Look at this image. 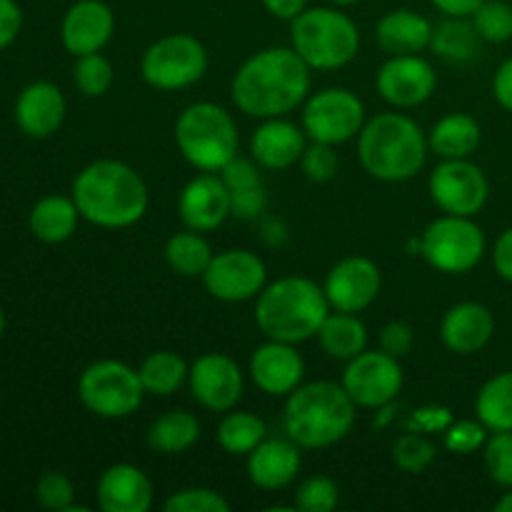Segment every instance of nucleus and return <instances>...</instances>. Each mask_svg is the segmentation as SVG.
Segmentation results:
<instances>
[{"label": "nucleus", "instance_id": "nucleus-1", "mask_svg": "<svg viewBox=\"0 0 512 512\" xmlns=\"http://www.w3.org/2000/svg\"><path fill=\"white\" fill-rule=\"evenodd\" d=\"M310 83V65L293 48H265L240 65L230 95L250 118H283L308 100Z\"/></svg>", "mask_w": 512, "mask_h": 512}, {"label": "nucleus", "instance_id": "nucleus-2", "mask_svg": "<svg viewBox=\"0 0 512 512\" xmlns=\"http://www.w3.org/2000/svg\"><path fill=\"white\" fill-rule=\"evenodd\" d=\"M73 200L80 218L98 228H130L145 215L150 203L148 185L138 170L120 160H95L73 180Z\"/></svg>", "mask_w": 512, "mask_h": 512}, {"label": "nucleus", "instance_id": "nucleus-3", "mask_svg": "<svg viewBox=\"0 0 512 512\" xmlns=\"http://www.w3.org/2000/svg\"><path fill=\"white\" fill-rule=\"evenodd\" d=\"M358 405L343 385L330 380L298 385L285 400V433L303 450H323L348 438L355 428Z\"/></svg>", "mask_w": 512, "mask_h": 512}, {"label": "nucleus", "instance_id": "nucleus-4", "mask_svg": "<svg viewBox=\"0 0 512 512\" xmlns=\"http://www.w3.org/2000/svg\"><path fill=\"white\" fill-rule=\"evenodd\" d=\"M325 290L303 275H288L265 285L255 303V323L268 340L300 345L318 338L320 325L330 315Z\"/></svg>", "mask_w": 512, "mask_h": 512}, {"label": "nucleus", "instance_id": "nucleus-5", "mask_svg": "<svg viewBox=\"0 0 512 512\" xmlns=\"http://www.w3.org/2000/svg\"><path fill=\"white\" fill-rule=\"evenodd\" d=\"M428 138L405 113H380L365 120L358 135V155L365 173L383 183H405L423 170Z\"/></svg>", "mask_w": 512, "mask_h": 512}, {"label": "nucleus", "instance_id": "nucleus-6", "mask_svg": "<svg viewBox=\"0 0 512 512\" xmlns=\"http://www.w3.org/2000/svg\"><path fill=\"white\" fill-rule=\"evenodd\" d=\"M290 48L310 70H338L353 63L360 50V30L348 13L335 8H305L290 20Z\"/></svg>", "mask_w": 512, "mask_h": 512}, {"label": "nucleus", "instance_id": "nucleus-7", "mask_svg": "<svg viewBox=\"0 0 512 512\" xmlns=\"http://www.w3.org/2000/svg\"><path fill=\"white\" fill-rule=\"evenodd\" d=\"M175 143L200 173H220L238 155L240 135L233 115L218 103H193L175 120Z\"/></svg>", "mask_w": 512, "mask_h": 512}, {"label": "nucleus", "instance_id": "nucleus-8", "mask_svg": "<svg viewBox=\"0 0 512 512\" xmlns=\"http://www.w3.org/2000/svg\"><path fill=\"white\" fill-rule=\"evenodd\" d=\"M143 380L123 360H95L78 380V398L93 415L105 420H123L138 413L145 398Z\"/></svg>", "mask_w": 512, "mask_h": 512}, {"label": "nucleus", "instance_id": "nucleus-9", "mask_svg": "<svg viewBox=\"0 0 512 512\" xmlns=\"http://www.w3.org/2000/svg\"><path fill=\"white\" fill-rule=\"evenodd\" d=\"M420 253L440 273L463 275L483 260L485 235L473 218L445 213L425 228Z\"/></svg>", "mask_w": 512, "mask_h": 512}, {"label": "nucleus", "instance_id": "nucleus-10", "mask_svg": "<svg viewBox=\"0 0 512 512\" xmlns=\"http://www.w3.org/2000/svg\"><path fill=\"white\" fill-rule=\"evenodd\" d=\"M208 70V50L195 35L173 33L155 40L140 60L143 80L155 90H183Z\"/></svg>", "mask_w": 512, "mask_h": 512}, {"label": "nucleus", "instance_id": "nucleus-11", "mask_svg": "<svg viewBox=\"0 0 512 512\" xmlns=\"http://www.w3.org/2000/svg\"><path fill=\"white\" fill-rule=\"evenodd\" d=\"M363 125V100L345 88L318 90L303 103V130L315 143L343 145L360 135Z\"/></svg>", "mask_w": 512, "mask_h": 512}, {"label": "nucleus", "instance_id": "nucleus-12", "mask_svg": "<svg viewBox=\"0 0 512 512\" xmlns=\"http://www.w3.org/2000/svg\"><path fill=\"white\" fill-rule=\"evenodd\" d=\"M340 385L358 408L378 410L393 403L403 390V368L398 358L383 350H363L348 360Z\"/></svg>", "mask_w": 512, "mask_h": 512}, {"label": "nucleus", "instance_id": "nucleus-13", "mask_svg": "<svg viewBox=\"0 0 512 512\" xmlns=\"http://www.w3.org/2000/svg\"><path fill=\"white\" fill-rule=\"evenodd\" d=\"M428 190L433 203L448 215L473 218L485 208L490 198V183L483 168L470 163L468 158L443 160L430 173Z\"/></svg>", "mask_w": 512, "mask_h": 512}, {"label": "nucleus", "instance_id": "nucleus-14", "mask_svg": "<svg viewBox=\"0 0 512 512\" xmlns=\"http://www.w3.org/2000/svg\"><path fill=\"white\" fill-rule=\"evenodd\" d=\"M203 285L215 300L223 303H245L263 293L268 285V268L253 250H225L213 255L203 273Z\"/></svg>", "mask_w": 512, "mask_h": 512}, {"label": "nucleus", "instance_id": "nucleus-15", "mask_svg": "<svg viewBox=\"0 0 512 512\" xmlns=\"http://www.w3.org/2000/svg\"><path fill=\"white\" fill-rule=\"evenodd\" d=\"M188 385L193 398L213 413H228L243 398V370L230 355L205 353L190 365Z\"/></svg>", "mask_w": 512, "mask_h": 512}, {"label": "nucleus", "instance_id": "nucleus-16", "mask_svg": "<svg viewBox=\"0 0 512 512\" xmlns=\"http://www.w3.org/2000/svg\"><path fill=\"white\" fill-rule=\"evenodd\" d=\"M380 98L393 108H415L433 98L438 73L420 55H390L375 75Z\"/></svg>", "mask_w": 512, "mask_h": 512}, {"label": "nucleus", "instance_id": "nucleus-17", "mask_svg": "<svg viewBox=\"0 0 512 512\" xmlns=\"http://www.w3.org/2000/svg\"><path fill=\"white\" fill-rule=\"evenodd\" d=\"M380 285V268L365 255H350L335 263L325 278V295L333 310L340 313H363L378 300Z\"/></svg>", "mask_w": 512, "mask_h": 512}, {"label": "nucleus", "instance_id": "nucleus-18", "mask_svg": "<svg viewBox=\"0 0 512 512\" xmlns=\"http://www.w3.org/2000/svg\"><path fill=\"white\" fill-rule=\"evenodd\" d=\"M178 215L183 225L195 233L218 230L233 215L230 193L218 173H198L188 180L178 198Z\"/></svg>", "mask_w": 512, "mask_h": 512}, {"label": "nucleus", "instance_id": "nucleus-19", "mask_svg": "<svg viewBox=\"0 0 512 512\" xmlns=\"http://www.w3.org/2000/svg\"><path fill=\"white\" fill-rule=\"evenodd\" d=\"M115 33V15L103 0H75L60 23V40L70 55L100 53Z\"/></svg>", "mask_w": 512, "mask_h": 512}, {"label": "nucleus", "instance_id": "nucleus-20", "mask_svg": "<svg viewBox=\"0 0 512 512\" xmlns=\"http://www.w3.org/2000/svg\"><path fill=\"white\" fill-rule=\"evenodd\" d=\"M250 378L265 395L288 398L298 385H303L305 360L295 345L268 340L250 355Z\"/></svg>", "mask_w": 512, "mask_h": 512}, {"label": "nucleus", "instance_id": "nucleus-21", "mask_svg": "<svg viewBox=\"0 0 512 512\" xmlns=\"http://www.w3.org/2000/svg\"><path fill=\"white\" fill-rule=\"evenodd\" d=\"M65 95L50 80H35L20 90L15 100V123L28 138H50L65 120Z\"/></svg>", "mask_w": 512, "mask_h": 512}, {"label": "nucleus", "instance_id": "nucleus-22", "mask_svg": "<svg viewBox=\"0 0 512 512\" xmlns=\"http://www.w3.org/2000/svg\"><path fill=\"white\" fill-rule=\"evenodd\" d=\"M305 148H308V135L303 125H295L285 118H268L258 125L250 138V155L260 168L268 170H288L300 163Z\"/></svg>", "mask_w": 512, "mask_h": 512}, {"label": "nucleus", "instance_id": "nucleus-23", "mask_svg": "<svg viewBox=\"0 0 512 512\" xmlns=\"http://www.w3.org/2000/svg\"><path fill=\"white\" fill-rule=\"evenodd\" d=\"M95 498L103 512H148L153 505V483L138 465L115 463L100 475Z\"/></svg>", "mask_w": 512, "mask_h": 512}, {"label": "nucleus", "instance_id": "nucleus-24", "mask_svg": "<svg viewBox=\"0 0 512 512\" xmlns=\"http://www.w3.org/2000/svg\"><path fill=\"white\" fill-rule=\"evenodd\" d=\"M495 318L483 303H458L445 313L440 323V338L450 353L475 355L493 340Z\"/></svg>", "mask_w": 512, "mask_h": 512}, {"label": "nucleus", "instance_id": "nucleus-25", "mask_svg": "<svg viewBox=\"0 0 512 512\" xmlns=\"http://www.w3.org/2000/svg\"><path fill=\"white\" fill-rule=\"evenodd\" d=\"M300 445L293 440H270L265 438L253 453L248 455V480L260 490H283L298 478L300 465Z\"/></svg>", "mask_w": 512, "mask_h": 512}, {"label": "nucleus", "instance_id": "nucleus-26", "mask_svg": "<svg viewBox=\"0 0 512 512\" xmlns=\"http://www.w3.org/2000/svg\"><path fill=\"white\" fill-rule=\"evenodd\" d=\"M433 28L425 15L415 10H390L378 20L375 38L388 55H418L433 43Z\"/></svg>", "mask_w": 512, "mask_h": 512}, {"label": "nucleus", "instance_id": "nucleus-27", "mask_svg": "<svg viewBox=\"0 0 512 512\" xmlns=\"http://www.w3.org/2000/svg\"><path fill=\"white\" fill-rule=\"evenodd\" d=\"M225 188L230 193V208L240 220H255L265 210V185L258 173V163L235 155L223 170H220Z\"/></svg>", "mask_w": 512, "mask_h": 512}, {"label": "nucleus", "instance_id": "nucleus-28", "mask_svg": "<svg viewBox=\"0 0 512 512\" xmlns=\"http://www.w3.org/2000/svg\"><path fill=\"white\" fill-rule=\"evenodd\" d=\"M80 210L75 205L73 195H45L30 210V233L40 240V243L58 245L73 238L75 228H78Z\"/></svg>", "mask_w": 512, "mask_h": 512}, {"label": "nucleus", "instance_id": "nucleus-29", "mask_svg": "<svg viewBox=\"0 0 512 512\" xmlns=\"http://www.w3.org/2000/svg\"><path fill=\"white\" fill-rule=\"evenodd\" d=\"M480 140V123L468 113H448L433 125L428 135L430 150L443 160L470 158L480 148Z\"/></svg>", "mask_w": 512, "mask_h": 512}, {"label": "nucleus", "instance_id": "nucleus-30", "mask_svg": "<svg viewBox=\"0 0 512 512\" xmlns=\"http://www.w3.org/2000/svg\"><path fill=\"white\" fill-rule=\"evenodd\" d=\"M318 343L323 353L333 360H353L368 350V328L358 313H330L318 330Z\"/></svg>", "mask_w": 512, "mask_h": 512}, {"label": "nucleus", "instance_id": "nucleus-31", "mask_svg": "<svg viewBox=\"0 0 512 512\" xmlns=\"http://www.w3.org/2000/svg\"><path fill=\"white\" fill-rule=\"evenodd\" d=\"M200 438V423L188 410H170L153 420L148 428V445L153 453L180 455L193 448Z\"/></svg>", "mask_w": 512, "mask_h": 512}, {"label": "nucleus", "instance_id": "nucleus-32", "mask_svg": "<svg viewBox=\"0 0 512 512\" xmlns=\"http://www.w3.org/2000/svg\"><path fill=\"white\" fill-rule=\"evenodd\" d=\"M138 373L145 393L155 395V398H170L188 383L190 365L173 350H158L143 360Z\"/></svg>", "mask_w": 512, "mask_h": 512}, {"label": "nucleus", "instance_id": "nucleus-33", "mask_svg": "<svg viewBox=\"0 0 512 512\" xmlns=\"http://www.w3.org/2000/svg\"><path fill=\"white\" fill-rule=\"evenodd\" d=\"M480 43H485V40L475 30L473 20L448 15L438 28H433V43H430V48L440 58L450 60V63H468V60L478 58Z\"/></svg>", "mask_w": 512, "mask_h": 512}, {"label": "nucleus", "instance_id": "nucleus-34", "mask_svg": "<svg viewBox=\"0 0 512 512\" xmlns=\"http://www.w3.org/2000/svg\"><path fill=\"white\" fill-rule=\"evenodd\" d=\"M475 415L490 433L512 430V370L498 373L480 388Z\"/></svg>", "mask_w": 512, "mask_h": 512}, {"label": "nucleus", "instance_id": "nucleus-35", "mask_svg": "<svg viewBox=\"0 0 512 512\" xmlns=\"http://www.w3.org/2000/svg\"><path fill=\"white\" fill-rule=\"evenodd\" d=\"M165 260H168L170 270L183 275V278H203L210 260H213V248L203 238V233L183 230V233H175L168 238Z\"/></svg>", "mask_w": 512, "mask_h": 512}, {"label": "nucleus", "instance_id": "nucleus-36", "mask_svg": "<svg viewBox=\"0 0 512 512\" xmlns=\"http://www.w3.org/2000/svg\"><path fill=\"white\" fill-rule=\"evenodd\" d=\"M268 438V425L255 413L228 410L218 425V445L228 455H250Z\"/></svg>", "mask_w": 512, "mask_h": 512}, {"label": "nucleus", "instance_id": "nucleus-37", "mask_svg": "<svg viewBox=\"0 0 512 512\" xmlns=\"http://www.w3.org/2000/svg\"><path fill=\"white\" fill-rule=\"evenodd\" d=\"M115 70L110 60L100 53L80 55L73 65V83L85 98H100L113 88Z\"/></svg>", "mask_w": 512, "mask_h": 512}, {"label": "nucleus", "instance_id": "nucleus-38", "mask_svg": "<svg viewBox=\"0 0 512 512\" xmlns=\"http://www.w3.org/2000/svg\"><path fill=\"white\" fill-rule=\"evenodd\" d=\"M470 20L485 43H505L512 38V5L505 0H485Z\"/></svg>", "mask_w": 512, "mask_h": 512}, {"label": "nucleus", "instance_id": "nucleus-39", "mask_svg": "<svg viewBox=\"0 0 512 512\" xmlns=\"http://www.w3.org/2000/svg\"><path fill=\"white\" fill-rule=\"evenodd\" d=\"M338 500V483L328 475H313L298 485L293 508L303 512H330L338 508Z\"/></svg>", "mask_w": 512, "mask_h": 512}, {"label": "nucleus", "instance_id": "nucleus-40", "mask_svg": "<svg viewBox=\"0 0 512 512\" xmlns=\"http://www.w3.org/2000/svg\"><path fill=\"white\" fill-rule=\"evenodd\" d=\"M435 460V445L430 443L423 435H400L393 443V463L398 465L403 473L418 475L425 473V470L433 465Z\"/></svg>", "mask_w": 512, "mask_h": 512}, {"label": "nucleus", "instance_id": "nucleus-41", "mask_svg": "<svg viewBox=\"0 0 512 512\" xmlns=\"http://www.w3.org/2000/svg\"><path fill=\"white\" fill-rule=\"evenodd\" d=\"M485 470L500 488H512V430L493 433L485 440Z\"/></svg>", "mask_w": 512, "mask_h": 512}, {"label": "nucleus", "instance_id": "nucleus-42", "mask_svg": "<svg viewBox=\"0 0 512 512\" xmlns=\"http://www.w3.org/2000/svg\"><path fill=\"white\" fill-rule=\"evenodd\" d=\"M75 490L68 475L58 473V470H48L35 483V500L40 508L55 510V512H70L73 510Z\"/></svg>", "mask_w": 512, "mask_h": 512}, {"label": "nucleus", "instance_id": "nucleus-43", "mask_svg": "<svg viewBox=\"0 0 512 512\" xmlns=\"http://www.w3.org/2000/svg\"><path fill=\"white\" fill-rule=\"evenodd\" d=\"M165 512H230V503L210 488H183L163 503Z\"/></svg>", "mask_w": 512, "mask_h": 512}, {"label": "nucleus", "instance_id": "nucleus-44", "mask_svg": "<svg viewBox=\"0 0 512 512\" xmlns=\"http://www.w3.org/2000/svg\"><path fill=\"white\" fill-rule=\"evenodd\" d=\"M300 168H303V175L310 183H328V180H333L340 168V158L338 153H335V145L310 140L303 158H300Z\"/></svg>", "mask_w": 512, "mask_h": 512}, {"label": "nucleus", "instance_id": "nucleus-45", "mask_svg": "<svg viewBox=\"0 0 512 512\" xmlns=\"http://www.w3.org/2000/svg\"><path fill=\"white\" fill-rule=\"evenodd\" d=\"M488 440V428L483 423H473V420H460V423L450 425L445 433V448L453 450L458 455H470L478 448H485Z\"/></svg>", "mask_w": 512, "mask_h": 512}, {"label": "nucleus", "instance_id": "nucleus-46", "mask_svg": "<svg viewBox=\"0 0 512 512\" xmlns=\"http://www.w3.org/2000/svg\"><path fill=\"white\" fill-rule=\"evenodd\" d=\"M415 345V335H413V328H410L408 323H403V320H393V323L385 325L383 330H380V350L388 355H393V358H405V355L413 350Z\"/></svg>", "mask_w": 512, "mask_h": 512}, {"label": "nucleus", "instance_id": "nucleus-47", "mask_svg": "<svg viewBox=\"0 0 512 512\" xmlns=\"http://www.w3.org/2000/svg\"><path fill=\"white\" fill-rule=\"evenodd\" d=\"M23 28V10L15 0H0V50L13 45Z\"/></svg>", "mask_w": 512, "mask_h": 512}, {"label": "nucleus", "instance_id": "nucleus-48", "mask_svg": "<svg viewBox=\"0 0 512 512\" xmlns=\"http://www.w3.org/2000/svg\"><path fill=\"white\" fill-rule=\"evenodd\" d=\"M493 265L503 280L512 283V228L505 230L493 248Z\"/></svg>", "mask_w": 512, "mask_h": 512}, {"label": "nucleus", "instance_id": "nucleus-49", "mask_svg": "<svg viewBox=\"0 0 512 512\" xmlns=\"http://www.w3.org/2000/svg\"><path fill=\"white\" fill-rule=\"evenodd\" d=\"M493 93L495 100H498L508 113H512V58L505 60L498 68V73H495Z\"/></svg>", "mask_w": 512, "mask_h": 512}, {"label": "nucleus", "instance_id": "nucleus-50", "mask_svg": "<svg viewBox=\"0 0 512 512\" xmlns=\"http://www.w3.org/2000/svg\"><path fill=\"white\" fill-rule=\"evenodd\" d=\"M263 5L273 18L295 20L308 8V0H263Z\"/></svg>", "mask_w": 512, "mask_h": 512}, {"label": "nucleus", "instance_id": "nucleus-51", "mask_svg": "<svg viewBox=\"0 0 512 512\" xmlns=\"http://www.w3.org/2000/svg\"><path fill=\"white\" fill-rule=\"evenodd\" d=\"M440 13L453 15V18H470L485 0H430Z\"/></svg>", "mask_w": 512, "mask_h": 512}, {"label": "nucleus", "instance_id": "nucleus-52", "mask_svg": "<svg viewBox=\"0 0 512 512\" xmlns=\"http://www.w3.org/2000/svg\"><path fill=\"white\" fill-rule=\"evenodd\" d=\"M495 512H512V488H508V493L495 503Z\"/></svg>", "mask_w": 512, "mask_h": 512}, {"label": "nucleus", "instance_id": "nucleus-53", "mask_svg": "<svg viewBox=\"0 0 512 512\" xmlns=\"http://www.w3.org/2000/svg\"><path fill=\"white\" fill-rule=\"evenodd\" d=\"M333 5H338V8H345V5H355L360 3V0H330Z\"/></svg>", "mask_w": 512, "mask_h": 512}, {"label": "nucleus", "instance_id": "nucleus-54", "mask_svg": "<svg viewBox=\"0 0 512 512\" xmlns=\"http://www.w3.org/2000/svg\"><path fill=\"white\" fill-rule=\"evenodd\" d=\"M3 333H5V313L3 308H0V338H3Z\"/></svg>", "mask_w": 512, "mask_h": 512}]
</instances>
